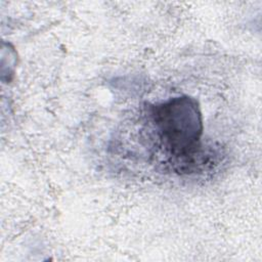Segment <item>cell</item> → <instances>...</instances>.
Wrapping results in <instances>:
<instances>
[{
  "label": "cell",
  "instance_id": "1",
  "mask_svg": "<svg viewBox=\"0 0 262 262\" xmlns=\"http://www.w3.org/2000/svg\"><path fill=\"white\" fill-rule=\"evenodd\" d=\"M150 116L162 146L180 170L192 168L201 159L204 133L203 115L198 100L177 96L150 106ZM187 171V170H186Z\"/></svg>",
  "mask_w": 262,
  "mask_h": 262
}]
</instances>
